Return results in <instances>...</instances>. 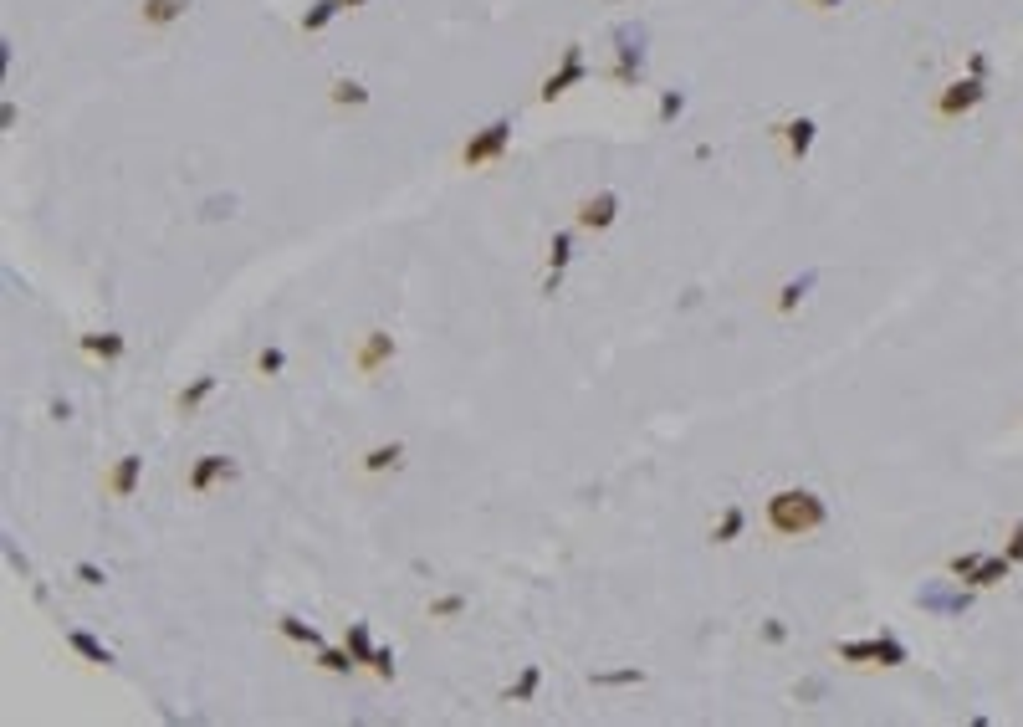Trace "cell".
I'll return each mask as SVG.
<instances>
[{"label": "cell", "mask_w": 1023, "mask_h": 727, "mask_svg": "<svg viewBox=\"0 0 1023 727\" xmlns=\"http://www.w3.org/2000/svg\"><path fill=\"white\" fill-rule=\"evenodd\" d=\"M839 661L870 666V661H875V635H870V640H839Z\"/></svg>", "instance_id": "4316f807"}, {"label": "cell", "mask_w": 1023, "mask_h": 727, "mask_svg": "<svg viewBox=\"0 0 1023 727\" xmlns=\"http://www.w3.org/2000/svg\"><path fill=\"white\" fill-rule=\"evenodd\" d=\"M256 369H261L266 379H272V374H282V369H287V354H282V349H261V359H256Z\"/></svg>", "instance_id": "d6a6232c"}, {"label": "cell", "mask_w": 1023, "mask_h": 727, "mask_svg": "<svg viewBox=\"0 0 1023 727\" xmlns=\"http://www.w3.org/2000/svg\"><path fill=\"white\" fill-rule=\"evenodd\" d=\"M1008 559H1013V564L1023 559V518H1018V523H1013V533H1008Z\"/></svg>", "instance_id": "d590c367"}, {"label": "cell", "mask_w": 1023, "mask_h": 727, "mask_svg": "<svg viewBox=\"0 0 1023 727\" xmlns=\"http://www.w3.org/2000/svg\"><path fill=\"white\" fill-rule=\"evenodd\" d=\"M681 113H686V93H660V108H655L660 123H676Z\"/></svg>", "instance_id": "f546056e"}, {"label": "cell", "mask_w": 1023, "mask_h": 727, "mask_svg": "<svg viewBox=\"0 0 1023 727\" xmlns=\"http://www.w3.org/2000/svg\"><path fill=\"white\" fill-rule=\"evenodd\" d=\"M277 630H282L287 640H297V646H313V651L323 646V635H318V625H307V620H297V615H282V620H277Z\"/></svg>", "instance_id": "cb8c5ba5"}, {"label": "cell", "mask_w": 1023, "mask_h": 727, "mask_svg": "<svg viewBox=\"0 0 1023 727\" xmlns=\"http://www.w3.org/2000/svg\"><path fill=\"white\" fill-rule=\"evenodd\" d=\"M763 640H768V646H783V640H788V625H783V620H763Z\"/></svg>", "instance_id": "e575fe53"}, {"label": "cell", "mask_w": 1023, "mask_h": 727, "mask_svg": "<svg viewBox=\"0 0 1023 727\" xmlns=\"http://www.w3.org/2000/svg\"><path fill=\"white\" fill-rule=\"evenodd\" d=\"M338 11H348V0H313V6L302 11V36H313V31H323V26H333V16Z\"/></svg>", "instance_id": "9a60e30c"}, {"label": "cell", "mask_w": 1023, "mask_h": 727, "mask_svg": "<svg viewBox=\"0 0 1023 727\" xmlns=\"http://www.w3.org/2000/svg\"><path fill=\"white\" fill-rule=\"evenodd\" d=\"M1008 569H1013V559L1008 553H983V564L972 569V589H988V584H998V579H1008Z\"/></svg>", "instance_id": "2e32d148"}, {"label": "cell", "mask_w": 1023, "mask_h": 727, "mask_svg": "<svg viewBox=\"0 0 1023 727\" xmlns=\"http://www.w3.org/2000/svg\"><path fill=\"white\" fill-rule=\"evenodd\" d=\"M568 256H573V236L558 231V236L548 241V272H563V267H568Z\"/></svg>", "instance_id": "f1b7e54d"}, {"label": "cell", "mask_w": 1023, "mask_h": 727, "mask_svg": "<svg viewBox=\"0 0 1023 727\" xmlns=\"http://www.w3.org/2000/svg\"><path fill=\"white\" fill-rule=\"evenodd\" d=\"M231 477H236V461H231V456H200V461L190 466V492H210V487L231 482Z\"/></svg>", "instance_id": "ba28073f"}, {"label": "cell", "mask_w": 1023, "mask_h": 727, "mask_svg": "<svg viewBox=\"0 0 1023 727\" xmlns=\"http://www.w3.org/2000/svg\"><path fill=\"white\" fill-rule=\"evenodd\" d=\"M742 528H747V507H727L722 518H717V528H711V543H737L742 538Z\"/></svg>", "instance_id": "d6986e66"}, {"label": "cell", "mask_w": 1023, "mask_h": 727, "mask_svg": "<svg viewBox=\"0 0 1023 727\" xmlns=\"http://www.w3.org/2000/svg\"><path fill=\"white\" fill-rule=\"evenodd\" d=\"M619 221V195L614 190H599V195H589L584 205H578V226L584 231H609Z\"/></svg>", "instance_id": "52a82bcc"}, {"label": "cell", "mask_w": 1023, "mask_h": 727, "mask_svg": "<svg viewBox=\"0 0 1023 727\" xmlns=\"http://www.w3.org/2000/svg\"><path fill=\"white\" fill-rule=\"evenodd\" d=\"M210 395H215V374H195V379L185 384V390L174 395V405H180V415H195V410H200Z\"/></svg>", "instance_id": "5bb4252c"}, {"label": "cell", "mask_w": 1023, "mask_h": 727, "mask_svg": "<svg viewBox=\"0 0 1023 727\" xmlns=\"http://www.w3.org/2000/svg\"><path fill=\"white\" fill-rule=\"evenodd\" d=\"M77 579H82L87 589H98V584H108V574H103L98 564H77Z\"/></svg>", "instance_id": "836d02e7"}, {"label": "cell", "mask_w": 1023, "mask_h": 727, "mask_svg": "<svg viewBox=\"0 0 1023 727\" xmlns=\"http://www.w3.org/2000/svg\"><path fill=\"white\" fill-rule=\"evenodd\" d=\"M394 466H405V446H399V441L364 451V472H394Z\"/></svg>", "instance_id": "44dd1931"}, {"label": "cell", "mask_w": 1023, "mask_h": 727, "mask_svg": "<svg viewBox=\"0 0 1023 727\" xmlns=\"http://www.w3.org/2000/svg\"><path fill=\"white\" fill-rule=\"evenodd\" d=\"M977 103H988V77H957V82H947L942 88V98H937V113L942 118H962V113H972Z\"/></svg>", "instance_id": "8992f818"}, {"label": "cell", "mask_w": 1023, "mask_h": 727, "mask_svg": "<svg viewBox=\"0 0 1023 727\" xmlns=\"http://www.w3.org/2000/svg\"><path fill=\"white\" fill-rule=\"evenodd\" d=\"M461 610H466V594H446V600L430 605V620H456Z\"/></svg>", "instance_id": "4dcf8cb0"}, {"label": "cell", "mask_w": 1023, "mask_h": 727, "mask_svg": "<svg viewBox=\"0 0 1023 727\" xmlns=\"http://www.w3.org/2000/svg\"><path fill=\"white\" fill-rule=\"evenodd\" d=\"M814 282H819V272H804L798 282H783V287H778V303H773V308H778V313L788 318V313H793V308H798V303H804V297H809V287H814Z\"/></svg>", "instance_id": "e0dca14e"}, {"label": "cell", "mask_w": 1023, "mask_h": 727, "mask_svg": "<svg viewBox=\"0 0 1023 727\" xmlns=\"http://www.w3.org/2000/svg\"><path fill=\"white\" fill-rule=\"evenodd\" d=\"M374 671H379L384 681H394V651H374Z\"/></svg>", "instance_id": "8d00e7d4"}, {"label": "cell", "mask_w": 1023, "mask_h": 727, "mask_svg": "<svg viewBox=\"0 0 1023 727\" xmlns=\"http://www.w3.org/2000/svg\"><path fill=\"white\" fill-rule=\"evenodd\" d=\"M804 6H814V11H839L844 0H804Z\"/></svg>", "instance_id": "f35d334b"}, {"label": "cell", "mask_w": 1023, "mask_h": 727, "mask_svg": "<svg viewBox=\"0 0 1023 727\" xmlns=\"http://www.w3.org/2000/svg\"><path fill=\"white\" fill-rule=\"evenodd\" d=\"M824 518H829V507L809 487H783V492L768 497V528L783 533V538H804V533L824 528Z\"/></svg>", "instance_id": "6da1fadb"}, {"label": "cell", "mask_w": 1023, "mask_h": 727, "mask_svg": "<svg viewBox=\"0 0 1023 727\" xmlns=\"http://www.w3.org/2000/svg\"><path fill=\"white\" fill-rule=\"evenodd\" d=\"M394 354H399L394 333H384V328H369V333H364V349H359V369H364V374H374V369H384V364H389Z\"/></svg>", "instance_id": "9c48e42d"}, {"label": "cell", "mask_w": 1023, "mask_h": 727, "mask_svg": "<svg viewBox=\"0 0 1023 727\" xmlns=\"http://www.w3.org/2000/svg\"><path fill=\"white\" fill-rule=\"evenodd\" d=\"M972 584L962 589V579H931V584H921L916 589V610H926V615H937V620H962L967 610H972Z\"/></svg>", "instance_id": "7a4b0ae2"}, {"label": "cell", "mask_w": 1023, "mask_h": 727, "mask_svg": "<svg viewBox=\"0 0 1023 727\" xmlns=\"http://www.w3.org/2000/svg\"><path fill=\"white\" fill-rule=\"evenodd\" d=\"M82 349L98 354V359H123V333H82Z\"/></svg>", "instance_id": "603a6c76"}, {"label": "cell", "mask_w": 1023, "mask_h": 727, "mask_svg": "<svg viewBox=\"0 0 1023 727\" xmlns=\"http://www.w3.org/2000/svg\"><path fill=\"white\" fill-rule=\"evenodd\" d=\"M604 6H625V0H604Z\"/></svg>", "instance_id": "60d3db41"}, {"label": "cell", "mask_w": 1023, "mask_h": 727, "mask_svg": "<svg viewBox=\"0 0 1023 727\" xmlns=\"http://www.w3.org/2000/svg\"><path fill=\"white\" fill-rule=\"evenodd\" d=\"M67 646L87 661V666H113V651L103 646V640L93 635V630H67Z\"/></svg>", "instance_id": "7c38bea8"}, {"label": "cell", "mask_w": 1023, "mask_h": 727, "mask_svg": "<svg viewBox=\"0 0 1023 727\" xmlns=\"http://www.w3.org/2000/svg\"><path fill=\"white\" fill-rule=\"evenodd\" d=\"M967 72H972V77H988V52H972V57H967Z\"/></svg>", "instance_id": "74e56055"}, {"label": "cell", "mask_w": 1023, "mask_h": 727, "mask_svg": "<svg viewBox=\"0 0 1023 727\" xmlns=\"http://www.w3.org/2000/svg\"><path fill=\"white\" fill-rule=\"evenodd\" d=\"M773 134H783V139H788V159H809L819 123H814V118H793V123H773Z\"/></svg>", "instance_id": "8fae6325"}, {"label": "cell", "mask_w": 1023, "mask_h": 727, "mask_svg": "<svg viewBox=\"0 0 1023 727\" xmlns=\"http://www.w3.org/2000/svg\"><path fill=\"white\" fill-rule=\"evenodd\" d=\"M977 564H983V553H957V559L947 564V574H952V579H972Z\"/></svg>", "instance_id": "1f68e13d"}, {"label": "cell", "mask_w": 1023, "mask_h": 727, "mask_svg": "<svg viewBox=\"0 0 1023 727\" xmlns=\"http://www.w3.org/2000/svg\"><path fill=\"white\" fill-rule=\"evenodd\" d=\"M538 687H543V666H522V676L507 687V702H532Z\"/></svg>", "instance_id": "d4e9b609"}, {"label": "cell", "mask_w": 1023, "mask_h": 727, "mask_svg": "<svg viewBox=\"0 0 1023 727\" xmlns=\"http://www.w3.org/2000/svg\"><path fill=\"white\" fill-rule=\"evenodd\" d=\"M614 67H609V82L619 88H640L645 82V31L640 26H614Z\"/></svg>", "instance_id": "3957f363"}, {"label": "cell", "mask_w": 1023, "mask_h": 727, "mask_svg": "<svg viewBox=\"0 0 1023 727\" xmlns=\"http://www.w3.org/2000/svg\"><path fill=\"white\" fill-rule=\"evenodd\" d=\"M139 477H144V456L128 451V456H118V466L108 472V492L113 497H133V492H139Z\"/></svg>", "instance_id": "30bf717a"}, {"label": "cell", "mask_w": 1023, "mask_h": 727, "mask_svg": "<svg viewBox=\"0 0 1023 727\" xmlns=\"http://www.w3.org/2000/svg\"><path fill=\"white\" fill-rule=\"evenodd\" d=\"M328 98H333L338 108H364V103H369V88H364L359 77H338L333 88H328Z\"/></svg>", "instance_id": "ffe728a7"}, {"label": "cell", "mask_w": 1023, "mask_h": 727, "mask_svg": "<svg viewBox=\"0 0 1023 727\" xmlns=\"http://www.w3.org/2000/svg\"><path fill=\"white\" fill-rule=\"evenodd\" d=\"M875 661H880V666H906V661H911L906 640H896L891 630H880V635H875Z\"/></svg>", "instance_id": "7402d4cb"}, {"label": "cell", "mask_w": 1023, "mask_h": 727, "mask_svg": "<svg viewBox=\"0 0 1023 727\" xmlns=\"http://www.w3.org/2000/svg\"><path fill=\"white\" fill-rule=\"evenodd\" d=\"M589 681H594V687H640L645 671H635V666H619V671H594Z\"/></svg>", "instance_id": "484cf974"}, {"label": "cell", "mask_w": 1023, "mask_h": 727, "mask_svg": "<svg viewBox=\"0 0 1023 727\" xmlns=\"http://www.w3.org/2000/svg\"><path fill=\"white\" fill-rule=\"evenodd\" d=\"M343 646L353 651V661H359V666H374V635H369V625H364V620H353V625H348Z\"/></svg>", "instance_id": "ac0fdd59"}, {"label": "cell", "mask_w": 1023, "mask_h": 727, "mask_svg": "<svg viewBox=\"0 0 1023 727\" xmlns=\"http://www.w3.org/2000/svg\"><path fill=\"white\" fill-rule=\"evenodd\" d=\"M185 11H190V0H144V6H139L144 26H174Z\"/></svg>", "instance_id": "4fadbf2b"}, {"label": "cell", "mask_w": 1023, "mask_h": 727, "mask_svg": "<svg viewBox=\"0 0 1023 727\" xmlns=\"http://www.w3.org/2000/svg\"><path fill=\"white\" fill-rule=\"evenodd\" d=\"M507 144H512V118H492V123L481 128V134H471V139H466L461 164H466V169H481V164L502 159V154H507Z\"/></svg>", "instance_id": "277c9868"}, {"label": "cell", "mask_w": 1023, "mask_h": 727, "mask_svg": "<svg viewBox=\"0 0 1023 727\" xmlns=\"http://www.w3.org/2000/svg\"><path fill=\"white\" fill-rule=\"evenodd\" d=\"M584 77H589V67H584V47H578V41H568V47H563V62L543 77V93H538V98H543V103H558V98L573 93Z\"/></svg>", "instance_id": "5b68a950"}, {"label": "cell", "mask_w": 1023, "mask_h": 727, "mask_svg": "<svg viewBox=\"0 0 1023 727\" xmlns=\"http://www.w3.org/2000/svg\"><path fill=\"white\" fill-rule=\"evenodd\" d=\"M353 6H369V0H348V11H353Z\"/></svg>", "instance_id": "ab89813d"}, {"label": "cell", "mask_w": 1023, "mask_h": 727, "mask_svg": "<svg viewBox=\"0 0 1023 727\" xmlns=\"http://www.w3.org/2000/svg\"><path fill=\"white\" fill-rule=\"evenodd\" d=\"M318 666H323V671H338V676H348V671L359 666V661H353V651H348V646H343V651H333V646H318Z\"/></svg>", "instance_id": "83f0119b"}]
</instances>
